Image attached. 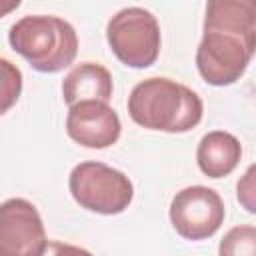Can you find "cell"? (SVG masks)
<instances>
[{
  "instance_id": "cell-1",
  "label": "cell",
  "mask_w": 256,
  "mask_h": 256,
  "mask_svg": "<svg viewBox=\"0 0 256 256\" xmlns=\"http://www.w3.org/2000/svg\"><path fill=\"white\" fill-rule=\"evenodd\" d=\"M256 48L254 0H212L206 4L204 34L196 68L212 86H228L246 72Z\"/></svg>"
},
{
  "instance_id": "cell-2",
  "label": "cell",
  "mask_w": 256,
  "mask_h": 256,
  "mask_svg": "<svg viewBox=\"0 0 256 256\" xmlns=\"http://www.w3.org/2000/svg\"><path fill=\"white\" fill-rule=\"evenodd\" d=\"M200 96L170 78L154 76L138 82L128 96L130 118L148 130L188 132L202 120Z\"/></svg>"
},
{
  "instance_id": "cell-3",
  "label": "cell",
  "mask_w": 256,
  "mask_h": 256,
  "mask_svg": "<svg viewBox=\"0 0 256 256\" xmlns=\"http://www.w3.org/2000/svg\"><path fill=\"white\" fill-rule=\"evenodd\" d=\"M8 42L14 52L38 72H60L78 54V36L70 22L58 16H24L10 26Z\"/></svg>"
},
{
  "instance_id": "cell-4",
  "label": "cell",
  "mask_w": 256,
  "mask_h": 256,
  "mask_svg": "<svg viewBox=\"0 0 256 256\" xmlns=\"http://www.w3.org/2000/svg\"><path fill=\"white\" fill-rule=\"evenodd\" d=\"M68 188L82 208L106 216L124 212L134 198V186L124 172L92 160L72 168Z\"/></svg>"
},
{
  "instance_id": "cell-5",
  "label": "cell",
  "mask_w": 256,
  "mask_h": 256,
  "mask_svg": "<svg viewBox=\"0 0 256 256\" xmlns=\"http://www.w3.org/2000/svg\"><path fill=\"white\" fill-rule=\"evenodd\" d=\"M106 40L116 58L130 68H148L160 54V26L152 12L130 6L116 12L106 26Z\"/></svg>"
},
{
  "instance_id": "cell-6",
  "label": "cell",
  "mask_w": 256,
  "mask_h": 256,
  "mask_svg": "<svg viewBox=\"0 0 256 256\" xmlns=\"http://www.w3.org/2000/svg\"><path fill=\"white\" fill-rule=\"evenodd\" d=\"M226 216L218 192L208 186H188L170 202V222L186 240H204L218 232Z\"/></svg>"
},
{
  "instance_id": "cell-7",
  "label": "cell",
  "mask_w": 256,
  "mask_h": 256,
  "mask_svg": "<svg viewBox=\"0 0 256 256\" xmlns=\"http://www.w3.org/2000/svg\"><path fill=\"white\" fill-rule=\"evenodd\" d=\"M48 244L36 206L24 198L0 204V256H40Z\"/></svg>"
},
{
  "instance_id": "cell-8",
  "label": "cell",
  "mask_w": 256,
  "mask_h": 256,
  "mask_svg": "<svg viewBox=\"0 0 256 256\" xmlns=\"http://www.w3.org/2000/svg\"><path fill=\"white\" fill-rule=\"evenodd\" d=\"M120 118L108 102L86 100L72 104L66 116L68 136L86 148H108L120 138Z\"/></svg>"
},
{
  "instance_id": "cell-9",
  "label": "cell",
  "mask_w": 256,
  "mask_h": 256,
  "mask_svg": "<svg viewBox=\"0 0 256 256\" xmlns=\"http://www.w3.org/2000/svg\"><path fill=\"white\" fill-rule=\"evenodd\" d=\"M112 74L102 64L82 62L64 76L62 96L68 106L86 100L108 102L112 96Z\"/></svg>"
},
{
  "instance_id": "cell-10",
  "label": "cell",
  "mask_w": 256,
  "mask_h": 256,
  "mask_svg": "<svg viewBox=\"0 0 256 256\" xmlns=\"http://www.w3.org/2000/svg\"><path fill=\"white\" fill-rule=\"evenodd\" d=\"M240 156H242V146L238 138L224 130H214L204 134L196 150L198 168L210 178L228 176L238 166Z\"/></svg>"
},
{
  "instance_id": "cell-11",
  "label": "cell",
  "mask_w": 256,
  "mask_h": 256,
  "mask_svg": "<svg viewBox=\"0 0 256 256\" xmlns=\"http://www.w3.org/2000/svg\"><path fill=\"white\" fill-rule=\"evenodd\" d=\"M218 256H256V228L252 224L230 228L220 240Z\"/></svg>"
},
{
  "instance_id": "cell-12",
  "label": "cell",
  "mask_w": 256,
  "mask_h": 256,
  "mask_svg": "<svg viewBox=\"0 0 256 256\" xmlns=\"http://www.w3.org/2000/svg\"><path fill=\"white\" fill-rule=\"evenodd\" d=\"M20 92H22L20 68L14 62L0 58V116L6 114L18 102Z\"/></svg>"
},
{
  "instance_id": "cell-13",
  "label": "cell",
  "mask_w": 256,
  "mask_h": 256,
  "mask_svg": "<svg viewBox=\"0 0 256 256\" xmlns=\"http://www.w3.org/2000/svg\"><path fill=\"white\" fill-rule=\"evenodd\" d=\"M254 172H256V168H254V164L246 170V174L238 180V186H236V190H238V200H240V204L250 212V214H254L256 212V186H254Z\"/></svg>"
},
{
  "instance_id": "cell-14",
  "label": "cell",
  "mask_w": 256,
  "mask_h": 256,
  "mask_svg": "<svg viewBox=\"0 0 256 256\" xmlns=\"http://www.w3.org/2000/svg\"><path fill=\"white\" fill-rule=\"evenodd\" d=\"M40 256H94V254L84 250V248H80V246H74V244L50 240Z\"/></svg>"
},
{
  "instance_id": "cell-15",
  "label": "cell",
  "mask_w": 256,
  "mask_h": 256,
  "mask_svg": "<svg viewBox=\"0 0 256 256\" xmlns=\"http://www.w3.org/2000/svg\"><path fill=\"white\" fill-rule=\"evenodd\" d=\"M18 6H20V2H18V0H10V2H4V0H0V18H2V16H6L8 12L16 10Z\"/></svg>"
}]
</instances>
